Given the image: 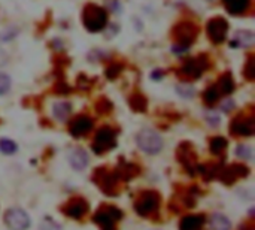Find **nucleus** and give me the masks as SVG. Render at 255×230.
Here are the masks:
<instances>
[{
    "mask_svg": "<svg viewBox=\"0 0 255 230\" xmlns=\"http://www.w3.org/2000/svg\"><path fill=\"white\" fill-rule=\"evenodd\" d=\"M82 19L88 31H102L108 24V12L97 4H88L84 9Z\"/></svg>",
    "mask_w": 255,
    "mask_h": 230,
    "instance_id": "f257e3e1",
    "label": "nucleus"
},
{
    "mask_svg": "<svg viewBox=\"0 0 255 230\" xmlns=\"http://www.w3.org/2000/svg\"><path fill=\"white\" fill-rule=\"evenodd\" d=\"M137 147L145 151L146 154H158L163 150V139L161 136L151 129H143L137 133L136 136Z\"/></svg>",
    "mask_w": 255,
    "mask_h": 230,
    "instance_id": "f03ea898",
    "label": "nucleus"
},
{
    "mask_svg": "<svg viewBox=\"0 0 255 230\" xmlns=\"http://www.w3.org/2000/svg\"><path fill=\"white\" fill-rule=\"evenodd\" d=\"M123 219L121 210L115 207H103L94 214V223L102 230H115L117 223Z\"/></svg>",
    "mask_w": 255,
    "mask_h": 230,
    "instance_id": "7ed1b4c3",
    "label": "nucleus"
},
{
    "mask_svg": "<svg viewBox=\"0 0 255 230\" xmlns=\"http://www.w3.org/2000/svg\"><path fill=\"white\" fill-rule=\"evenodd\" d=\"M158 205H160V195L154 190H148L139 195V198L136 199L134 211L140 217H148L158 210Z\"/></svg>",
    "mask_w": 255,
    "mask_h": 230,
    "instance_id": "20e7f679",
    "label": "nucleus"
},
{
    "mask_svg": "<svg viewBox=\"0 0 255 230\" xmlns=\"http://www.w3.org/2000/svg\"><path fill=\"white\" fill-rule=\"evenodd\" d=\"M117 144V135L111 127H102L97 130L93 142V150L97 154H103L109 150H112Z\"/></svg>",
    "mask_w": 255,
    "mask_h": 230,
    "instance_id": "39448f33",
    "label": "nucleus"
},
{
    "mask_svg": "<svg viewBox=\"0 0 255 230\" xmlns=\"http://www.w3.org/2000/svg\"><path fill=\"white\" fill-rule=\"evenodd\" d=\"M4 223L10 230H27L30 228V217L21 208H10L4 214Z\"/></svg>",
    "mask_w": 255,
    "mask_h": 230,
    "instance_id": "423d86ee",
    "label": "nucleus"
},
{
    "mask_svg": "<svg viewBox=\"0 0 255 230\" xmlns=\"http://www.w3.org/2000/svg\"><path fill=\"white\" fill-rule=\"evenodd\" d=\"M206 31L214 43H221L226 40L229 33V22L224 18H212L206 24Z\"/></svg>",
    "mask_w": 255,
    "mask_h": 230,
    "instance_id": "0eeeda50",
    "label": "nucleus"
},
{
    "mask_svg": "<svg viewBox=\"0 0 255 230\" xmlns=\"http://www.w3.org/2000/svg\"><path fill=\"white\" fill-rule=\"evenodd\" d=\"M196 36H197V27L190 21L181 22L175 28V37L178 40V45H181L184 48H188L194 42Z\"/></svg>",
    "mask_w": 255,
    "mask_h": 230,
    "instance_id": "6e6552de",
    "label": "nucleus"
},
{
    "mask_svg": "<svg viewBox=\"0 0 255 230\" xmlns=\"http://www.w3.org/2000/svg\"><path fill=\"white\" fill-rule=\"evenodd\" d=\"M250 174V169L247 166L242 165H230L227 168H224L220 174V180L224 184H233L236 180L244 178Z\"/></svg>",
    "mask_w": 255,
    "mask_h": 230,
    "instance_id": "1a4fd4ad",
    "label": "nucleus"
},
{
    "mask_svg": "<svg viewBox=\"0 0 255 230\" xmlns=\"http://www.w3.org/2000/svg\"><path fill=\"white\" fill-rule=\"evenodd\" d=\"M206 66H208V63L203 58H193V60H188L187 63H184V66L181 67V73L187 78L197 79V78H200V75L203 73Z\"/></svg>",
    "mask_w": 255,
    "mask_h": 230,
    "instance_id": "9d476101",
    "label": "nucleus"
},
{
    "mask_svg": "<svg viewBox=\"0 0 255 230\" xmlns=\"http://www.w3.org/2000/svg\"><path fill=\"white\" fill-rule=\"evenodd\" d=\"M91 127H93V120L90 117H87V115H79V117L72 120V123L69 126V130H70L72 136L79 138V136L87 135L91 130Z\"/></svg>",
    "mask_w": 255,
    "mask_h": 230,
    "instance_id": "9b49d317",
    "label": "nucleus"
},
{
    "mask_svg": "<svg viewBox=\"0 0 255 230\" xmlns=\"http://www.w3.org/2000/svg\"><path fill=\"white\" fill-rule=\"evenodd\" d=\"M96 181L97 184L103 189L105 193H112V190H115L117 187V181H118V175L108 172L106 169H99L96 172Z\"/></svg>",
    "mask_w": 255,
    "mask_h": 230,
    "instance_id": "f8f14e48",
    "label": "nucleus"
},
{
    "mask_svg": "<svg viewBox=\"0 0 255 230\" xmlns=\"http://www.w3.org/2000/svg\"><path fill=\"white\" fill-rule=\"evenodd\" d=\"M64 214L70 219H75V220H79L82 219L87 211H88V205L84 199H72L64 208H63Z\"/></svg>",
    "mask_w": 255,
    "mask_h": 230,
    "instance_id": "ddd939ff",
    "label": "nucleus"
},
{
    "mask_svg": "<svg viewBox=\"0 0 255 230\" xmlns=\"http://www.w3.org/2000/svg\"><path fill=\"white\" fill-rule=\"evenodd\" d=\"M230 129L238 136H251V135H254V118L239 117L232 123Z\"/></svg>",
    "mask_w": 255,
    "mask_h": 230,
    "instance_id": "4468645a",
    "label": "nucleus"
},
{
    "mask_svg": "<svg viewBox=\"0 0 255 230\" xmlns=\"http://www.w3.org/2000/svg\"><path fill=\"white\" fill-rule=\"evenodd\" d=\"M69 162L75 171H84L88 165V154L82 148H75L69 156Z\"/></svg>",
    "mask_w": 255,
    "mask_h": 230,
    "instance_id": "2eb2a0df",
    "label": "nucleus"
},
{
    "mask_svg": "<svg viewBox=\"0 0 255 230\" xmlns=\"http://www.w3.org/2000/svg\"><path fill=\"white\" fill-rule=\"evenodd\" d=\"M205 226V217L200 214L196 216H185L181 223H179V230H202Z\"/></svg>",
    "mask_w": 255,
    "mask_h": 230,
    "instance_id": "dca6fc26",
    "label": "nucleus"
},
{
    "mask_svg": "<svg viewBox=\"0 0 255 230\" xmlns=\"http://www.w3.org/2000/svg\"><path fill=\"white\" fill-rule=\"evenodd\" d=\"M223 1H224L227 12L233 15H242L251 6V0H223Z\"/></svg>",
    "mask_w": 255,
    "mask_h": 230,
    "instance_id": "f3484780",
    "label": "nucleus"
},
{
    "mask_svg": "<svg viewBox=\"0 0 255 230\" xmlns=\"http://www.w3.org/2000/svg\"><path fill=\"white\" fill-rule=\"evenodd\" d=\"M255 36L253 31H248V30H241L235 34V42L233 45H239V46H244V48H248V46H253L254 45Z\"/></svg>",
    "mask_w": 255,
    "mask_h": 230,
    "instance_id": "a211bd4d",
    "label": "nucleus"
},
{
    "mask_svg": "<svg viewBox=\"0 0 255 230\" xmlns=\"http://www.w3.org/2000/svg\"><path fill=\"white\" fill-rule=\"evenodd\" d=\"M52 112H54V117L58 120V121H66L72 112V106L69 102H57L52 108Z\"/></svg>",
    "mask_w": 255,
    "mask_h": 230,
    "instance_id": "6ab92c4d",
    "label": "nucleus"
},
{
    "mask_svg": "<svg viewBox=\"0 0 255 230\" xmlns=\"http://www.w3.org/2000/svg\"><path fill=\"white\" fill-rule=\"evenodd\" d=\"M218 91L221 94H230L235 90V79L230 73H224L218 81Z\"/></svg>",
    "mask_w": 255,
    "mask_h": 230,
    "instance_id": "aec40b11",
    "label": "nucleus"
},
{
    "mask_svg": "<svg viewBox=\"0 0 255 230\" xmlns=\"http://www.w3.org/2000/svg\"><path fill=\"white\" fill-rule=\"evenodd\" d=\"M211 226L214 230H230L232 229V222L223 214H214L211 217Z\"/></svg>",
    "mask_w": 255,
    "mask_h": 230,
    "instance_id": "412c9836",
    "label": "nucleus"
},
{
    "mask_svg": "<svg viewBox=\"0 0 255 230\" xmlns=\"http://www.w3.org/2000/svg\"><path fill=\"white\" fill-rule=\"evenodd\" d=\"M209 147H211V151L214 154H221L227 148V141L224 138H221V136H217V138H212L211 139Z\"/></svg>",
    "mask_w": 255,
    "mask_h": 230,
    "instance_id": "4be33fe9",
    "label": "nucleus"
},
{
    "mask_svg": "<svg viewBox=\"0 0 255 230\" xmlns=\"http://www.w3.org/2000/svg\"><path fill=\"white\" fill-rule=\"evenodd\" d=\"M203 99H205V102H206L208 105H214V103H217V102H218V99H220V91H218L217 85L209 87V88L205 91Z\"/></svg>",
    "mask_w": 255,
    "mask_h": 230,
    "instance_id": "5701e85b",
    "label": "nucleus"
},
{
    "mask_svg": "<svg viewBox=\"0 0 255 230\" xmlns=\"http://www.w3.org/2000/svg\"><path fill=\"white\" fill-rule=\"evenodd\" d=\"M16 150H18V147H16V144L13 141H10V139H0V151L3 154L10 156V154L16 153Z\"/></svg>",
    "mask_w": 255,
    "mask_h": 230,
    "instance_id": "b1692460",
    "label": "nucleus"
},
{
    "mask_svg": "<svg viewBox=\"0 0 255 230\" xmlns=\"http://www.w3.org/2000/svg\"><path fill=\"white\" fill-rule=\"evenodd\" d=\"M176 91L181 97H185V99H190L194 96V88L190 84H179L176 87Z\"/></svg>",
    "mask_w": 255,
    "mask_h": 230,
    "instance_id": "393cba45",
    "label": "nucleus"
},
{
    "mask_svg": "<svg viewBox=\"0 0 255 230\" xmlns=\"http://www.w3.org/2000/svg\"><path fill=\"white\" fill-rule=\"evenodd\" d=\"M236 154H238L239 159L250 160V159L253 157V150H251V147H248V145H239V147L236 148Z\"/></svg>",
    "mask_w": 255,
    "mask_h": 230,
    "instance_id": "a878e982",
    "label": "nucleus"
},
{
    "mask_svg": "<svg viewBox=\"0 0 255 230\" xmlns=\"http://www.w3.org/2000/svg\"><path fill=\"white\" fill-rule=\"evenodd\" d=\"M10 90V78L6 73H0V96Z\"/></svg>",
    "mask_w": 255,
    "mask_h": 230,
    "instance_id": "bb28decb",
    "label": "nucleus"
},
{
    "mask_svg": "<svg viewBox=\"0 0 255 230\" xmlns=\"http://www.w3.org/2000/svg\"><path fill=\"white\" fill-rule=\"evenodd\" d=\"M131 106H133V109H136V111H143L145 109V106H146V100L142 97V96H139V94H136L133 99H131Z\"/></svg>",
    "mask_w": 255,
    "mask_h": 230,
    "instance_id": "cd10ccee",
    "label": "nucleus"
},
{
    "mask_svg": "<svg viewBox=\"0 0 255 230\" xmlns=\"http://www.w3.org/2000/svg\"><path fill=\"white\" fill-rule=\"evenodd\" d=\"M40 230H61L60 225L51 219H45L40 225Z\"/></svg>",
    "mask_w": 255,
    "mask_h": 230,
    "instance_id": "c85d7f7f",
    "label": "nucleus"
},
{
    "mask_svg": "<svg viewBox=\"0 0 255 230\" xmlns=\"http://www.w3.org/2000/svg\"><path fill=\"white\" fill-rule=\"evenodd\" d=\"M245 72H247V76L250 78V79H254L255 78V67H254V60L251 58L250 61H248V64H247V69H245Z\"/></svg>",
    "mask_w": 255,
    "mask_h": 230,
    "instance_id": "c756f323",
    "label": "nucleus"
},
{
    "mask_svg": "<svg viewBox=\"0 0 255 230\" xmlns=\"http://www.w3.org/2000/svg\"><path fill=\"white\" fill-rule=\"evenodd\" d=\"M120 70H121V66H118V64H114V66H111V67L106 70V73H108V78H115V76L120 73Z\"/></svg>",
    "mask_w": 255,
    "mask_h": 230,
    "instance_id": "7c9ffc66",
    "label": "nucleus"
},
{
    "mask_svg": "<svg viewBox=\"0 0 255 230\" xmlns=\"http://www.w3.org/2000/svg\"><path fill=\"white\" fill-rule=\"evenodd\" d=\"M206 120H208V123H211L212 126H217V124L220 123V117H218L217 114H209V115H206Z\"/></svg>",
    "mask_w": 255,
    "mask_h": 230,
    "instance_id": "2f4dec72",
    "label": "nucleus"
},
{
    "mask_svg": "<svg viewBox=\"0 0 255 230\" xmlns=\"http://www.w3.org/2000/svg\"><path fill=\"white\" fill-rule=\"evenodd\" d=\"M233 106H235V103H233L232 100H227V102H224V103L221 105V109H223L224 112H229L230 109H233Z\"/></svg>",
    "mask_w": 255,
    "mask_h": 230,
    "instance_id": "473e14b6",
    "label": "nucleus"
},
{
    "mask_svg": "<svg viewBox=\"0 0 255 230\" xmlns=\"http://www.w3.org/2000/svg\"><path fill=\"white\" fill-rule=\"evenodd\" d=\"M6 60H7V55H6V52L0 48V67L6 63Z\"/></svg>",
    "mask_w": 255,
    "mask_h": 230,
    "instance_id": "72a5a7b5",
    "label": "nucleus"
},
{
    "mask_svg": "<svg viewBox=\"0 0 255 230\" xmlns=\"http://www.w3.org/2000/svg\"><path fill=\"white\" fill-rule=\"evenodd\" d=\"M158 78H163V72H161V70H160V72L155 70V72L152 73V79H158Z\"/></svg>",
    "mask_w": 255,
    "mask_h": 230,
    "instance_id": "f704fd0d",
    "label": "nucleus"
}]
</instances>
